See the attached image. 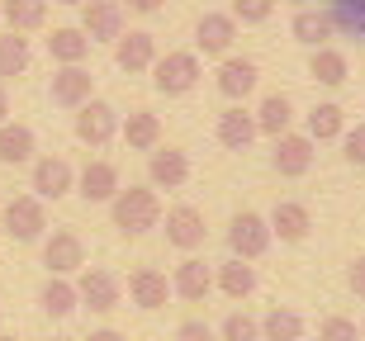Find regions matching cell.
Wrapping results in <instances>:
<instances>
[{"mask_svg":"<svg viewBox=\"0 0 365 341\" xmlns=\"http://www.w3.org/2000/svg\"><path fill=\"white\" fill-rule=\"evenodd\" d=\"M48 5L53 0H0V10H5V24L14 33H38L48 24Z\"/></svg>","mask_w":365,"mask_h":341,"instance_id":"obj_31","label":"cell"},{"mask_svg":"<svg viewBox=\"0 0 365 341\" xmlns=\"http://www.w3.org/2000/svg\"><path fill=\"white\" fill-rule=\"evenodd\" d=\"M86 341H128V337H123V332H114V327H95Z\"/></svg>","mask_w":365,"mask_h":341,"instance_id":"obj_42","label":"cell"},{"mask_svg":"<svg viewBox=\"0 0 365 341\" xmlns=\"http://www.w3.org/2000/svg\"><path fill=\"white\" fill-rule=\"evenodd\" d=\"M43 266H48V275H81L86 271V242H81V232L57 228L53 237H43Z\"/></svg>","mask_w":365,"mask_h":341,"instance_id":"obj_13","label":"cell"},{"mask_svg":"<svg viewBox=\"0 0 365 341\" xmlns=\"http://www.w3.org/2000/svg\"><path fill=\"white\" fill-rule=\"evenodd\" d=\"M29 62H34V48H29V38H24V33H14V28H5V33H0V81L24 76Z\"/></svg>","mask_w":365,"mask_h":341,"instance_id":"obj_32","label":"cell"},{"mask_svg":"<svg viewBox=\"0 0 365 341\" xmlns=\"http://www.w3.org/2000/svg\"><path fill=\"white\" fill-rule=\"evenodd\" d=\"M34 157H38V137H34L29 123H14V119L0 123V166H29Z\"/></svg>","mask_w":365,"mask_h":341,"instance_id":"obj_23","label":"cell"},{"mask_svg":"<svg viewBox=\"0 0 365 341\" xmlns=\"http://www.w3.org/2000/svg\"><path fill=\"white\" fill-rule=\"evenodd\" d=\"M53 341H71V337H53Z\"/></svg>","mask_w":365,"mask_h":341,"instance_id":"obj_47","label":"cell"},{"mask_svg":"<svg viewBox=\"0 0 365 341\" xmlns=\"http://www.w3.org/2000/svg\"><path fill=\"white\" fill-rule=\"evenodd\" d=\"M289 5H294V10H304V5H313V0H289Z\"/></svg>","mask_w":365,"mask_h":341,"instance_id":"obj_45","label":"cell"},{"mask_svg":"<svg viewBox=\"0 0 365 341\" xmlns=\"http://www.w3.org/2000/svg\"><path fill=\"white\" fill-rule=\"evenodd\" d=\"M157 33H148V28H123L119 38H114V67L128 71V76H143V71H152V62H157Z\"/></svg>","mask_w":365,"mask_h":341,"instance_id":"obj_12","label":"cell"},{"mask_svg":"<svg viewBox=\"0 0 365 341\" xmlns=\"http://www.w3.org/2000/svg\"><path fill=\"white\" fill-rule=\"evenodd\" d=\"M289 33H294V43H304V48H327V38H332L337 28H332V14L327 10L304 5V10H294V19H289Z\"/></svg>","mask_w":365,"mask_h":341,"instance_id":"obj_25","label":"cell"},{"mask_svg":"<svg viewBox=\"0 0 365 341\" xmlns=\"http://www.w3.org/2000/svg\"><path fill=\"white\" fill-rule=\"evenodd\" d=\"M29 190L38 194L43 204L48 199H62V194L76 190V166L67 157H34L29 162Z\"/></svg>","mask_w":365,"mask_h":341,"instance_id":"obj_7","label":"cell"},{"mask_svg":"<svg viewBox=\"0 0 365 341\" xmlns=\"http://www.w3.org/2000/svg\"><path fill=\"white\" fill-rule=\"evenodd\" d=\"M119 119L123 114L114 110L109 100L91 95L81 110H76V123H71V128H76V142H86V147H109V142L119 137Z\"/></svg>","mask_w":365,"mask_h":341,"instance_id":"obj_5","label":"cell"},{"mask_svg":"<svg viewBox=\"0 0 365 341\" xmlns=\"http://www.w3.org/2000/svg\"><path fill=\"white\" fill-rule=\"evenodd\" d=\"M346 285H351L356 299H365V256H356V261H351V271H346Z\"/></svg>","mask_w":365,"mask_h":341,"instance_id":"obj_40","label":"cell"},{"mask_svg":"<svg viewBox=\"0 0 365 341\" xmlns=\"http://www.w3.org/2000/svg\"><path fill=\"white\" fill-rule=\"evenodd\" d=\"M148 185L152 190H180V185H190V152L185 147H152L148 152Z\"/></svg>","mask_w":365,"mask_h":341,"instance_id":"obj_15","label":"cell"},{"mask_svg":"<svg viewBox=\"0 0 365 341\" xmlns=\"http://www.w3.org/2000/svg\"><path fill=\"white\" fill-rule=\"evenodd\" d=\"M162 194L152 190V185H128L109 199V223L123 232V237H143V232L162 228Z\"/></svg>","mask_w":365,"mask_h":341,"instance_id":"obj_1","label":"cell"},{"mask_svg":"<svg viewBox=\"0 0 365 341\" xmlns=\"http://www.w3.org/2000/svg\"><path fill=\"white\" fill-rule=\"evenodd\" d=\"M53 5H76V10H81V5H86V0H53Z\"/></svg>","mask_w":365,"mask_h":341,"instance_id":"obj_44","label":"cell"},{"mask_svg":"<svg viewBox=\"0 0 365 341\" xmlns=\"http://www.w3.org/2000/svg\"><path fill=\"white\" fill-rule=\"evenodd\" d=\"M252 114H257V128L271 137V142H275L280 133H289V128H294V105H289V95H280V90L261 95V105H257Z\"/></svg>","mask_w":365,"mask_h":341,"instance_id":"obj_28","label":"cell"},{"mask_svg":"<svg viewBox=\"0 0 365 341\" xmlns=\"http://www.w3.org/2000/svg\"><path fill=\"white\" fill-rule=\"evenodd\" d=\"M123 10H133V14H157L166 5V0H119Z\"/></svg>","mask_w":365,"mask_h":341,"instance_id":"obj_41","label":"cell"},{"mask_svg":"<svg viewBox=\"0 0 365 341\" xmlns=\"http://www.w3.org/2000/svg\"><path fill=\"white\" fill-rule=\"evenodd\" d=\"M309 76L318 85H327V90H337V85H346V76H351V62H346V53H337V48H313Z\"/></svg>","mask_w":365,"mask_h":341,"instance_id":"obj_30","label":"cell"},{"mask_svg":"<svg viewBox=\"0 0 365 341\" xmlns=\"http://www.w3.org/2000/svg\"><path fill=\"white\" fill-rule=\"evenodd\" d=\"M95 43L81 33V24H62L48 33V57H53L57 67H86V57H91Z\"/></svg>","mask_w":365,"mask_h":341,"instance_id":"obj_21","label":"cell"},{"mask_svg":"<svg viewBox=\"0 0 365 341\" xmlns=\"http://www.w3.org/2000/svg\"><path fill=\"white\" fill-rule=\"evenodd\" d=\"M10 119V90H5V81H0V123Z\"/></svg>","mask_w":365,"mask_h":341,"instance_id":"obj_43","label":"cell"},{"mask_svg":"<svg viewBox=\"0 0 365 341\" xmlns=\"http://www.w3.org/2000/svg\"><path fill=\"white\" fill-rule=\"evenodd\" d=\"M266 219H271V232L280 242H304L313 232V214H309V204H299V199H280Z\"/></svg>","mask_w":365,"mask_h":341,"instance_id":"obj_24","label":"cell"},{"mask_svg":"<svg viewBox=\"0 0 365 341\" xmlns=\"http://www.w3.org/2000/svg\"><path fill=\"white\" fill-rule=\"evenodd\" d=\"M162 232H166V242L176 246V251H185V256H195L204 246V237H209V228H204V214L195 204H176V209H166L162 214Z\"/></svg>","mask_w":365,"mask_h":341,"instance_id":"obj_9","label":"cell"},{"mask_svg":"<svg viewBox=\"0 0 365 341\" xmlns=\"http://www.w3.org/2000/svg\"><path fill=\"white\" fill-rule=\"evenodd\" d=\"M204 76V62L200 53H190V48H176V53H166L152 62V85L162 90V95H190Z\"/></svg>","mask_w":365,"mask_h":341,"instance_id":"obj_3","label":"cell"},{"mask_svg":"<svg viewBox=\"0 0 365 341\" xmlns=\"http://www.w3.org/2000/svg\"><path fill=\"white\" fill-rule=\"evenodd\" d=\"M214 85H218V95L228 100V105H242L252 90L261 85V71L252 57H218V71H214Z\"/></svg>","mask_w":365,"mask_h":341,"instance_id":"obj_11","label":"cell"},{"mask_svg":"<svg viewBox=\"0 0 365 341\" xmlns=\"http://www.w3.org/2000/svg\"><path fill=\"white\" fill-rule=\"evenodd\" d=\"M0 228L10 242H43L48 232V209L38 194H14L10 204H0Z\"/></svg>","mask_w":365,"mask_h":341,"instance_id":"obj_4","label":"cell"},{"mask_svg":"<svg viewBox=\"0 0 365 341\" xmlns=\"http://www.w3.org/2000/svg\"><path fill=\"white\" fill-rule=\"evenodd\" d=\"M232 43H237V19L228 10H204L200 24H195V53L204 57H228Z\"/></svg>","mask_w":365,"mask_h":341,"instance_id":"obj_14","label":"cell"},{"mask_svg":"<svg viewBox=\"0 0 365 341\" xmlns=\"http://www.w3.org/2000/svg\"><path fill=\"white\" fill-rule=\"evenodd\" d=\"M313 152H318V142H313L309 133H280L275 137V147H271V166H275V176L280 180H299V176H309V166H313Z\"/></svg>","mask_w":365,"mask_h":341,"instance_id":"obj_8","label":"cell"},{"mask_svg":"<svg viewBox=\"0 0 365 341\" xmlns=\"http://www.w3.org/2000/svg\"><path fill=\"white\" fill-rule=\"evenodd\" d=\"M76 294H81V308H91V313H114L123 303V280L105 266H86L76 275Z\"/></svg>","mask_w":365,"mask_h":341,"instance_id":"obj_6","label":"cell"},{"mask_svg":"<svg viewBox=\"0 0 365 341\" xmlns=\"http://www.w3.org/2000/svg\"><path fill=\"white\" fill-rule=\"evenodd\" d=\"M275 232H271V219L257 214V209H242V214H232L228 219V251L237 261H261L271 251Z\"/></svg>","mask_w":365,"mask_h":341,"instance_id":"obj_2","label":"cell"},{"mask_svg":"<svg viewBox=\"0 0 365 341\" xmlns=\"http://www.w3.org/2000/svg\"><path fill=\"white\" fill-rule=\"evenodd\" d=\"M327 14H332V28L337 33L365 43V0H327Z\"/></svg>","mask_w":365,"mask_h":341,"instance_id":"obj_34","label":"cell"},{"mask_svg":"<svg viewBox=\"0 0 365 341\" xmlns=\"http://www.w3.org/2000/svg\"><path fill=\"white\" fill-rule=\"evenodd\" d=\"M361 337H365V322H361Z\"/></svg>","mask_w":365,"mask_h":341,"instance_id":"obj_48","label":"cell"},{"mask_svg":"<svg viewBox=\"0 0 365 341\" xmlns=\"http://www.w3.org/2000/svg\"><path fill=\"white\" fill-rule=\"evenodd\" d=\"M304 133H309L313 142H332V137H341V133H346V110L332 105V100L313 105V110L304 114Z\"/></svg>","mask_w":365,"mask_h":341,"instance_id":"obj_29","label":"cell"},{"mask_svg":"<svg viewBox=\"0 0 365 341\" xmlns=\"http://www.w3.org/2000/svg\"><path fill=\"white\" fill-rule=\"evenodd\" d=\"M0 341H19V337H10V332H0Z\"/></svg>","mask_w":365,"mask_h":341,"instance_id":"obj_46","label":"cell"},{"mask_svg":"<svg viewBox=\"0 0 365 341\" xmlns=\"http://www.w3.org/2000/svg\"><path fill=\"white\" fill-rule=\"evenodd\" d=\"M123 294L133 299V308H143V313H157V308H166V299H171V280H166L157 266H138V271H128V285H123Z\"/></svg>","mask_w":365,"mask_h":341,"instance_id":"obj_16","label":"cell"},{"mask_svg":"<svg viewBox=\"0 0 365 341\" xmlns=\"http://www.w3.org/2000/svg\"><path fill=\"white\" fill-rule=\"evenodd\" d=\"M119 190H123V176L109 157H91V162L76 171V194H81L86 204H109Z\"/></svg>","mask_w":365,"mask_h":341,"instance_id":"obj_10","label":"cell"},{"mask_svg":"<svg viewBox=\"0 0 365 341\" xmlns=\"http://www.w3.org/2000/svg\"><path fill=\"white\" fill-rule=\"evenodd\" d=\"M228 14L237 19V24H266V19L275 14V0H232Z\"/></svg>","mask_w":365,"mask_h":341,"instance_id":"obj_37","label":"cell"},{"mask_svg":"<svg viewBox=\"0 0 365 341\" xmlns=\"http://www.w3.org/2000/svg\"><path fill=\"white\" fill-rule=\"evenodd\" d=\"M218 341H261V318L232 308V313L218 322Z\"/></svg>","mask_w":365,"mask_h":341,"instance_id":"obj_35","label":"cell"},{"mask_svg":"<svg viewBox=\"0 0 365 341\" xmlns=\"http://www.w3.org/2000/svg\"><path fill=\"white\" fill-rule=\"evenodd\" d=\"M0 318H5V313H0Z\"/></svg>","mask_w":365,"mask_h":341,"instance_id":"obj_49","label":"cell"},{"mask_svg":"<svg viewBox=\"0 0 365 341\" xmlns=\"http://www.w3.org/2000/svg\"><path fill=\"white\" fill-rule=\"evenodd\" d=\"M341 157L351 166H365V123H356V128L341 133Z\"/></svg>","mask_w":365,"mask_h":341,"instance_id":"obj_38","label":"cell"},{"mask_svg":"<svg viewBox=\"0 0 365 341\" xmlns=\"http://www.w3.org/2000/svg\"><path fill=\"white\" fill-rule=\"evenodd\" d=\"M214 137H218V142H223L228 152H247V147H252V142L261 137L257 114L242 110V105H228V110L218 114V123H214Z\"/></svg>","mask_w":365,"mask_h":341,"instance_id":"obj_18","label":"cell"},{"mask_svg":"<svg viewBox=\"0 0 365 341\" xmlns=\"http://www.w3.org/2000/svg\"><path fill=\"white\" fill-rule=\"evenodd\" d=\"M48 95H53V105H62V110H81L86 100L95 95V76L86 67H57L53 81H48Z\"/></svg>","mask_w":365,"mask_h":341,"instance_id":"obj_19","label":"cell"},{"mask_svg":"<svg viewBox=\"0 0 365 341\" xmlns=\"http://www.w3.org/2000/svg\"><path fill=\"white\" fill-rule=\"evenodd\" d=\"M119 137H123V147H133V152L162 147V119L152 110H128L119 119Z\"/></svg>","mask_w":365,"mask_h":341,"instance_id":"obj_22","label":"cell"},{"mask_svg":"<svg viewBox=\"0 0 365 341\" xmlns=\"http://www.w3.org/2000/svg\"><path fill=\"white\" fill-rule=\"evenodd\" d=\"M81 33L91 43H114L123 33V5L119 0H86L81 5Z\"/></svg>","mask_w":365,"mask_h":341,"instance_id":"obj_17","label":"cell"},{"mask_svg":"<svg viewBox=\"0 0 365 341\" xmlns=\"http://www.w3.org/2000/svg\"><path fill=\"white\" fill-rule=\"evenodd\" d=\"M176 341H218V327H209L204 318H185L176 327Z\"/></svg>","mask_w":365,"mask_h":341,"instance_id":"obj_39","label":"cell"},{"mask_svg":"<svg viewBox=\"0 0 365 341\" xmlns=\"http://www.w3.org/2000/svg\"><path fill=\"white\" fill-rule=\"evenodd\" d=\"M304 332H309V322L294 308H271L261 318V341H304Z\"/></svg>","mask_w":365,"mask_h":341,"instance_id":"obj_33","label":"cell"},{"mask_svg":"<svg viewBox=\"0 0 365 341\" xmlns=\"http://www.w3.org/2000/svg\"><path fill=\"white\" fill-rule=\"evenodd\" d=\"M318 341H365V337H361V327H356L351 318L332 313V318H323V322H318Z\"/></svg>","mask_w":365,"mask_h":341,"instance_id":"obj_36","label":"cell"},{"mask_svg":"<svg viewBox=\"0 0 365 341\" xmlns=\"http://www.w3.org/2000/svg\"><path fill=\"white\" fill-rule=\"evenodd\" d=\"M38 303L48 318H71L81 308V294H76V280L71 275H48V285L38 289Z\"/></svg>","mask_w":365,"mask_h":341,"instance_id":"obj_27","label":"cell"},{"mask_svg":"<svg viewBox=\"0 0 365 341\" xmlns=\"http://www.w3.org/2000/svg\"><path fill=\"white\" fill-rule=\"evenodd\" d=\"M171 294H180L185 303H204L209 294H214V271H209V261L200 256H185L176 266V275H171Z\"/></svg>","mask_w":365,"mask_h":341,"instance_id":"obj_20","label":"cell"},{"mask_svg":"<svg viewBox=\"0 0 365 341\" xmlns=\"http://www.w3.org/2000/svg\"><path fill=\"white\" fill-rule=\"evenodd\" d=\"M214 289H223V294H228V299H237V303L252 299V294H257V266H252V261L228 256L214 271Z\"/></svg>","mask_w":365,"mask_h":341,"instance_id":"obj_26","label":"cell"}]
</instances>
